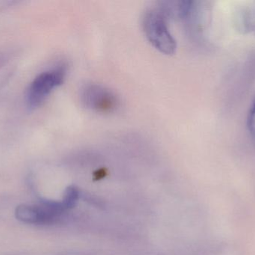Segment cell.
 Here are the masks:
<instances>
[{
  "label": "cell",
  "instance_id": "cell-1",
  "mask_svg": "<svg viewBox=\"0 0 255 255\" xmlns=\"http://www.w3.org/2000/svg\"><path fill=\"white\" fill-rule=\"evenodd\" d=\"M166 15L164 7L151 9L144 15L142 27L145 37L156 49L165 55H173L176 41L168 28Z\"/></svg>",
  "mask_w": 255,
  "mask_h": 255
},
{
  "label": "cell",
  "instance_id": "cell-2",
  "mask_svg": "<svg viewBox=\"0 0 255 255\" xmlns=\"http://www.w3.org/2000/svg\"><path fill=\"white\" fill-rule=\"evenodd\" d=\"M62 202L41 199L37 205H20L15 209V217L21 223L34 226L58 223L66 213Z\"/></svg>",
  "mask_w": 255,
  "mask_h": 255
},
{
  "label": "cell",
  "instance_id": "cell-3",
  "mask_svg": "<svg viewBox=\"0 0 255 255\" xmlns=\"http://www.w3.org/2000/svg\"><path fill=\"white\" fill-rule=\"evenodd\" d=\"M65 73V68L61 67L43 72L36 76L27 91L28 106L35 108L41 104L55 88L62 84Z\"/></svg>",
  "mask_w": 255,
  "mask_h": 255
},
{
  "label": "cell",
  "instance_id": "cell-4",
  "mask_svg": "<svg viewBox=\"0 0 255 255\" xmlns=\"http://www.w3.org/2000/svg\"><path fill=\"white\" fill-rule=\"evenodd\" d=\"M81 100L87 109L100 113L112 112L118 103L116 96L110 90L96 84H90L82 88Z\"/></svg>",
  "mask_w": 255,
  "mask_h": 255
},
{
  "label": "cell",
  "instance_id": "cell-5",
  "mask_svg": "<svg viewBox=\"0 0 255 255\" xmlns=\"http://www.w3.org/2000/svg\"><path fill=\"white\" fill-rule=\"evenodd\" d=\"M79 198H80V192L77 187L75 186H70L67 187L66 189L65 193H64L62 202H61L66 211L73 209L77 204Z\"/></svg>",
  "mask_w": 255,
  "mask_h": 255
},
{
  "label": "cell",
  "instance_id": "cell-6",
  "mask_svg": "<svg viewBox=\"0 0 255 255\" xmlns=\"http://www.w3.org/2000/svg\"><path fill=\"white\" fill-rule=\"evenodd\" d=\"M247 127H248L249 132H250L252 138L254 139L255 142V98L250 107V112H249Z\"/></svg>",
  "mask_w": 255,
  "mask_h": 255
}]
</instances>
